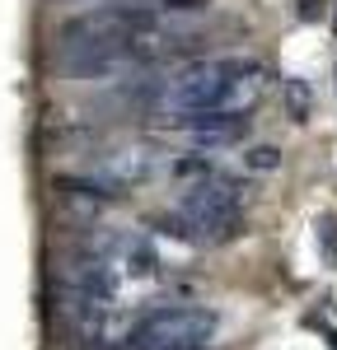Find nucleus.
Segmentation results:
<instances>
[{"label":"nucleus","mask_w":337,"mask_h":350,"mask_svg":"<svg viewBox=\"0 0 337 350\" xmlns=\"http://www.w3.org/2000/svg\"><path fill=\"white\" fill-rule=\"evenodd\" d=\"M309 108H314L309 84L305 80H286V112H290V122H309Z\"/></svg>","instance_id":"0eeeda50"},{"label":"nucleus","mask_w":337,"mask_h":350,"mask_svg":"<svg viewBox=\"0 0 337 350\" xmlns=\"http://www.w3.org/2000/svg\"><path fill=\"white\" fill-rule=\"evenodd\" d=\"M319 252H323V262L337 271V219L333 215L319 219Z\"/></svg>","instance_id":"9d476101"},{"label":"nucleus","mask_w":337,"mask_h":350,"mask_svg":"<svg viewBox=\"0 0 337 350\" xmlns=\"http://www.w3.org/2000/svg\"><path fill=\"white\" fill-rule=\"evenodd\" d=\"M267 84V66L249 56H221V61H192L173 80H164L160 103L178 117L197 112H249Z\"/></svg>","instance_id":"f257e3e1"},{"label":"nucleus","mask_w":337,"mask_h":350,"mask_svg":"<svg viewBox=\"0 0 337 350\" xmlns=\"http://www.w3.org/2000/svg\"><path fill=\"white\" fill-rule=\"evenodd\" d=\"M178 126H188L201 145H239L249 135V112H197L178 117Z\"/></svg>","instance_id":"39448f33"},{"label":"nucleus","mask_w":337,"mask_h":350,"mask_svg":"<svg viewBox=\"0 0 337 350\" xmlns=\"http://www.w3.org/2000/svg\"><path fill=\"white\" fill-rule=\"evenodd\" d=\"M216 308H201V304H168L145 313L132 332H127V346L132 350H206V341L216 336Z\"/></svg>","instance_id":"7ed1b4c3"},{"label":"nucleus","mask_w":337,"mask_h":350,"mask_svg":"<svg viewBox=\"0 0 337 350\" xmlns=\"http://www.w3.org/2000/svg\"><path fill=\"white\" fill-rule=\"evenodd\" d=\"M244 201H249V187L234 183V178H201L183 191L178 201V215L192 224L197 243H229L244 234Z\"/></svg>","instance_id":"f03ea898"},{"label":"nucleus","mask_w":337,"mask_h":350,"mask_svg":"<svg viewBox=\"0 0 337 350\" xmlns=\"http://www.w3.org/2000/svg\"><path fill=\"white\" fill-rule=\"evenodd\" d=\"M295 14L300 19H319L323 14V0H295Z\"/></svg>","instance_id":"ddd939ff"},{"label":"nucleus","mask_w":337,"mask_h":350,"mask_svg":"<svg viewBox=\"0 0 337 350\" xmlns=\"http://www.w3.org/2000/svg\"><path fill=\"white\" fill-rule=\"evenodd\" d=\"M216 168H211V159L206 154H183V159H173V178H192V183H201V178H211Z\"/></svg>","instance_id":"6e6552de"},{"label":"nucleus","mask_w":337,"mask_h":350,"mask_svg":"<svg viewBox=\"0 0 337 350\" xmlns=\"http://www.w3.org/2000/svg\"><path fill=\"white\" fill-rule=\"evenodd\" d=\"M244 163H249L253 173H272V168H281V150L277 145H253L249 154H244Z\"/></svg>","instance_id":"1a4fd4ad"},{"label":"nucleus","mask_w":337,"mask_h":350,"mask_svg":"<svg viewBox=\"0 0 337 350\" xmlns=\"http://www.w3.org/2000/svg\"><path fill=\"white\" fill-rule=\"evenodd\" d=\"M150 224H155V229H160V234H168V239H183V243H197V234H192V224H188V219H183V215H155V219H150Z\"/></svg>","instance_id":"9b49d317"},{"label":"nucleus","mask_w":337,"mask_h":350,"mask_svg":"<svg viewBox=\"0 0 337 350\" xmlns=\"http://www.w3.org/2000/svg\"><path fill=\"white\" fill-rule=\"evenodd\" d=\"M211 0H160V10H173V14H188V10H206Z\"/></svg>","instance_id":"f8f14e48"},{"label":"nucleus","mask_w":337,"mask_h":350,"mask_svg":"<svg viewBox=\"0 0 337 350\" xmlns=\"http://www.w3.org/2000/svg\"><path fill=\"white\" fill-rule=\"evenodd\" d=\"M155 173H160V150L155 145H117V150H103L94 159V168H89V178L112 187V191L136 187V183L155 178Z\"/></svg>","instance_id":"20e7f679"},{"label":"nucleus","mask_w":337,"mask_h":350,"mask_svg":"<svg viewBox=\"0 0 337 350\" xmlns=\"http://www.w3.org/2000/svg\"><path fill=\"white\" fill-rule=\"evenodd\" d=\"M122 262H127V275H155V271H160L155 247H150V243H140V239L122 243Z\"/></svg>","instance_id":"423d86ee"}]
</instances>
